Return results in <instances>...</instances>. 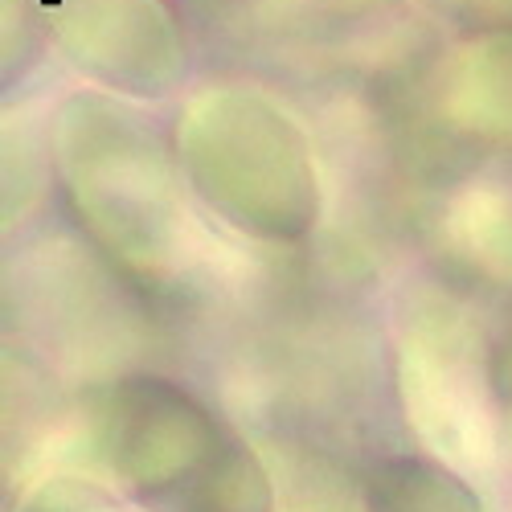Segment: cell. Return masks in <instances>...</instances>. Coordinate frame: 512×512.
Masks as SVG:
<instances>
[{
	"label": "cell",
	"mask_w": 512,
	"mask_h": 512,
	"mask_svg": "<svg viewBox=\"0 0 512 512\" xmlns=\"http://www.w3.org/2000/svg\"><path fill=\"white\" fill-rule=\"evenodd\" d=\"M58 177L87 230L111 259L156 275L185 250L181 173L152 132L99 99H74L58 123Z\"/></svg>",
	"instance_id": "1"
},
{
	"label": "cell",
	"mask_w": 512,
	"mask_h": 512,
	"mask_svg": "<svg viewBox=\"0 0 512 512\" xmlns=\"http://www.w3.org/2000/svg\"><path fill=\"white\" fill-rule=\"evenodd\" d=\"M177 156L197 197L254 238L295 242L320 218L308 140L259 95L209 91L193 99L177 127Z\"/></svg>",
	"instance_id": "2"
},
{
	"label": "cell",
	"mask_w": 512,
	"mask_h": 512,
	"mask_svg": "<svg viewBox=\"0 0 512 512\" xmlns=\"http://www.w3.org/2000/svg\"><path fill=\"white\" fill-rule=\"evenodd\" d=\"M95 443L123 484L173 508L234 447V435L177 381L123 377L99 398Z\"/></svg>",
	"instance_id": "3"
},
{
	"label": "cell",
	"mask_w": 512,
	"mask_h": 512,
	"mask_svg": "<svg viewBox=\"0 0 512 512\" xmlns=\"http://www.w3.org/2000/svg\"><path fill=\"white\" fill-rule=\"evenodd\" d=\"M431 353H414V361L406 365V402L410 414L418 418L422 435L431 439L439 451L455 455V459H480L488 451L484 439V390L476 386V373L459 365L443 345H426Z\"/></svg>",
	"instance_id": "4"
},
{
	"label": "cell",
	"mask_w": 512,
	"mask_h": 512,
	"mask_svg": "<svg viewBox=\"0 0 512 512\" xmlns=\"http://www.w3.org/2000/svg\"><path fill=\"white\" fill-rule=\"evenodd\" d=\"M447 115L480 144H512V33L472 41L451 66Z\"/></svg>",
	"instance_id": "5"
},
{
	"label": "cell",
	"mask_w": 512,
	"mask_h": 512,
	"mask_svg": "<svg viewBox=\"0 0 512 512\" xmlns=\"http://www.w3.org/2000/svg\"><path fill=\"white\" fill-rule=\"evenodd\" d=\"M443 238L472 275L512 287V185L480 181L463 189L443 218Z\"/></svg>",
	"instance_id": "6"
},
{
	"label": "cell",
	"mask_w": 512,
	"mask_h": 512,
	"mask_svg": "<svg viewBox=\"0 0 512 512\" xmlns=\"http://www.w3.org/2000/svg\"><path fill=\"white\" fill-rule=\"evenodd\" d=\"M365 512H484V500L447 463L426 455H394L369 472Z\"/></svg>",
	"instance_id": "7"
},
{
	"label": "cell",
	"mask_w": 512,
	"mask_h": 512,
	"mask_svg": "<svg viewBox=\"0 0 512 512\" xmlns=\"http://www.w3.org/2000/svg\"><path fill=\"white\" fill-rule=\"evenodd\" d=\"M271 480L246 443L234 447L209 467V472L168 508V512H271Z\"/></svg>",
	"instance_id": "8"
},
{
	"label": "cell",
	"mask_w": 512,
	"mask_h": 512,
	"mask_svg": "<svg viewBox=\"0 0 512 512\" xmlns=\"http://www.w3.org/2000/svg\"><path fill=\"white\" fill-rule=\"evenodd\" d=\"M21 512H127L107 488H99L95 480H74V476H62V480H50L41 484Z\"/></svg>",
	"instance_id": "9"
},
{
	"label": "cell",
	"mask_w": 512,
	"mask_h": 512,
	"mask_svg": "<svg viewBox=\"0 0 512 512\" xmlns=\"http://www.w3.org/2000/svg\"><path fill=\"white\" fill-rule=\"evenodd\" d=\"M500 381H504L508 394H512V340L504 345V369H500Z\"/></svg>",
	"instance_id": "10"
}]
</instances>
